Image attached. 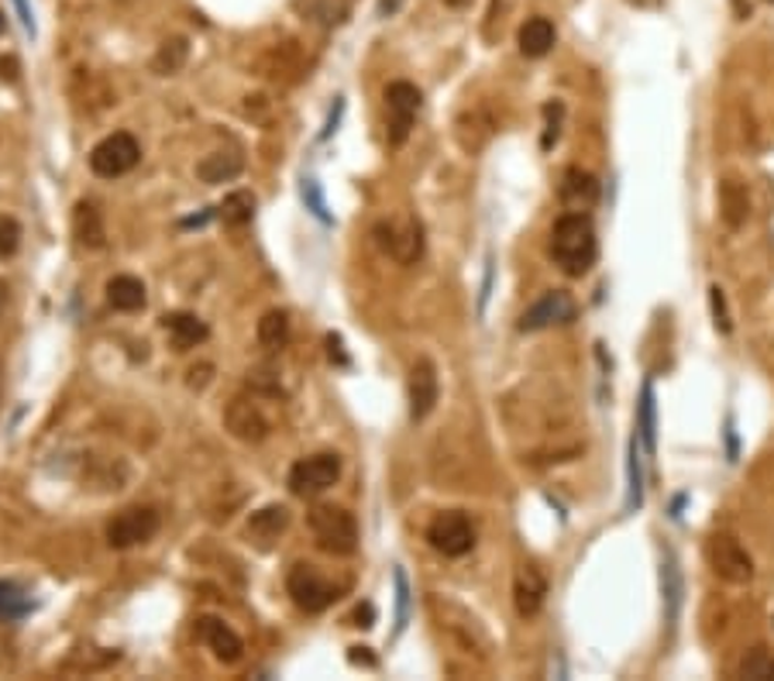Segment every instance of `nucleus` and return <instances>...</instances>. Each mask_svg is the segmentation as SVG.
Masks as SVG:
<instances>
[{
    "label": "nucleus",
    "instance_id": "16",
    "mask_svg": "<svg viewBox=\"0 0 774 681\" xmlns=\"http://www.w3.org/2000/svg\"><path fill=\"white\" fill-rule=\"evenodd\" d=\"M558 200L565 210H572V214H585V210H593L599 203V179L589 169L572 166L558 183Z\"/></svg>",
    "mask_w": 774,
    "mask_h": 681
},
{
    "label": "nucleus",
    "instance_id": "43",
    "mask_svg": "<svg viewBox=\"0 0 774 681\" xmlns=\"http://www.w3.org/2000/svg\"><path fill=\"white\" fill-rule=\"evenodd\" d=\"M4 77H8L11 83L17 80V59H0V80H4Z\"/></svg>",
    "mask_w": 774,
    "mask_h": 681
},
{
    "label": "nucleus",
    "instance_id": "10",
    "mask_svg": "<svg viewBox=\"0 0 774 681\" xmlns=\"http://www.w3.org/2000/svg\"><path fill=\"white\" fill-rule=\"evenodd\" d=\"M427 544L444 557H465L476 548V527L461 509L437 513L427 527Z\"/></svg>",
    "mask_w": 774,
    "mask_h": 681
},
{
    "label": "nucleus",
    "instance_id": "17",
    "mask_svg": "<svg viewBox=\"0 0 774 681\" xmlns=\"http://www.w3.org/2000/svg\"><path fill=\"white\" fill-rule=\"evenodd\" d=\"M661 602H665V623L668 630H675L685 606V575L671 548H661Z\"/></svg>",
    "mask_w": 774,
    "mask_h": 681
},
{
    "label": "nucleus",
    "instance_id": "19",
    "mask_svg": "<svg viewBox=\"0 0 774 681\" xmlns=\"http://www.w3.org/2000/svg\"><path fill=\"white\" fill-rule=\"evenodd\" d=\"M162 327H166V334H169L176 351H190V348H197L210 338V327L197 314H186V310L166 314L162 317Z\"/></svg>",
    "mask_w": 774,
    "mask_h": 681
},
{
    "label": "nucleus",
    "instance_id": "18",
    "mask_svg": "<svg viewBox=\"0 0 774 681\" xmlns=\"http://www.w3.org/2000/svg\"><path fill=\"white\" fill-rule=\"evenodd\" d=\"M73 238L86 251H101L107 245V227H104L97 203H90V200L77 203V210H73Z\"/></svg>",
    "mask_w": 774,
    "mask_h": 681
},
{
    "label": "nucleus",
    "instance_id": "46",
    "mask_svg": "<svg viewBox=\"0 0 774 681\" xmlns=\"http://www.w3.org/2000/svg\"><path fill=\"white\" fill-rule=\"evenodd\" d=\"M8 300H11V290L4 279H0V317H4V310H8Z\"/></svg>",
    "mask_w": 774,
    "mask_h": 681
},
{
    "label": "nucleus",
    "instance_id": "38",
    "mask_svg": "<svg viewBox=\"0 0 774 681\" xmlns=\"http://www.w3.org/2000/svg\"><path fill=\"white\" fill-rule=\"evenodd\" d=\"M341 114H344V101L338 97V104H335L331 117H327V125H324V131H320V142H327V138H331V134L338 131V125H341Z\"/></svg>",
    "mask_w": 774,
    "mask_h": 681
},
{
    "label": "nucleus",
    "instance_id": "26",
    "mask_svg": "<svg viewBox=\"0 0 774 681\" xmlns=\"http://www.w3.org/2000/svg\"><path fill=\"white\" fill-rule=\"evenodd\" d=\"M293 524V516L286 506H262L258 513H251V520H248V533L258 537L262 544H272V540H279Z\"/></svg>",
    "mask_w": 774,
    "mask_h": 681
},
{
    "label": "nucleus",
    "instance_id": "35",
    "mask_svg": "<svg viewBox=\"0 0 774 681\" xmlns=\"http://www.w3.org/2000/svg\"><path fill=\"white\" fill-rule=\"evenodd\" d=\"M21 248V224L11 214H0V258H11Z\"/></svg>",
    "mask_w": 774,
    "mask_h": 681
},
{
    "label": "nucleus",
    "instance_id": "15",
    "mask_svg": "<svg viewBox=\"0 0 774 681\" xmlns=\"http://www.w3.org/2000/svg\"><path fill=\"white\" fill-rule=\"evenodd\" d=\"M548 599V575L537 565H520L513 575V606L524 620L537 617Z\"/></svg>",
    "mask_w": 774,
    "mask_h": 681
},
{
    "label": "nucleus",
    "instance_id": "6",
    "mask_svg": "<svg viewBox=\"0 0 774 681\" xmlns=\"http://www.w3.org/2000/svg\"><path fill=\"white\" fill-rule=\"evenodd\" d=\"M338 479H341V458L331 455V451H320V455H310V458H300L290 468L286 485L300 500H317L320 492L338 485Z\"/></svg>",
    "mask_w": 774,
    "mask_h": 681
},
{
    "label": "nucleus",
    "instance_id": "12",
    "mask_svg": "<svg viewBox=\"0 0 774 681\" xmlns=\"http://www.w3.org/2000/svg\"><path fill=\"white\" fill-rule=\"evenodd\" d=\"M224 424L231 431V437H238L245 444H258V441H266L269 431H272V420L262 413V403L251 396H234L227 410H224Z\"/></svg>",
    "mask_w": 774,
    "mask_h": 681
},
{
    "label": "nucleus",
    "instance_id": "13",
    "mask_svg": "<svg viewBox=\"0 0 774 681\" xmlns=\"http://www.w3.org/2000/svg\"><path fill=\"white\" fill-rule=\"evenodd\" d=\"M407 396H410V420H413V424H424V420L437 410L441 379H437V365L431 359H417L413 362L410 383H407Z\"/></svg>",
    "mask_w": 774,
    "mask_h": 681
},
{
    "label": "nucleus",
    "instance_id": "24",
    "mask_svg": "<svg viewBox=\"0 0 774 681\" xmlns=\"http://www.w3.org/2000/svg\"><path fill=\"white\" fill-rule=\"evenodd\" d=\"M644 509V451H641V437L633 434L626 444V500H623V513H637Z\"/></svg>",
    "mask_w": 774,
    "mask_h": 681
},
{
    "label": "nucleus",
    "instance_id": "4",
    "mask_svg": "<svg viewBox=\"0 0 774 681\" xmlns=\"http://www.w3.org/2000/svg\"><path fill=\"white\" fill-rule=\"evenodd\" d=\"M375 242L379 248L400 266H413L424 255V224H420L413 214H400L375 224Z\"/></svg>",
    "mask_w": 774,
    "mask_h": 681
},
{
    "label": "nucleus",
    "instance_id": "39",
    "mask_svg": "<svg viewBox=\"0 0 774 681\" xmlns=\"http://www.w3.org/2000/svg\"><path fill=\"white\" fill-rule=\"evenodd\" d=\"M492 275H496V269H492V258H489L485 275H482V293H479V314H485V303H489V293H492Z\"/></svg>",
    "mask_w": 774,
    "mask_h": 681
},
{
    "label": "nucleus",
    "instance_id": "8",
    "mask_svg": "<svg viewBox=\"0 0 774 681\" xmlns=\"http://www.w3.org/2000/svg\"><path fill=\"white\" fill-rule=\"evenodd\" d=\"M159 527H162L159 509H152V506H128V509H121L107 524V544L114 551H128V548H138V544H149V540L159 533Z\"/></svg>",
    "mask_w": 774,
    "mask_h": 681
},
{
    "label": "nucleus",
    "instance_id": "5",
    "mask_svg": "<svg viewBox=\"0 0 774 681\" xmlns=\"http://www.w3.org/2000/svg\"><path fill=\"white\" fill-rule=\"evenodd\" d=\"M706 561L713 575L730 585H747L754 578V557H750L740 540L726 530H716L706 537Z\"/></svg>",
    "mask_w": 774,
    "mask_h": 681
},
{
    "label": "nucleus",
    "instance_id": "42",
    "mask_svg": "<svg viewBox=\"0 0 774 681\" xmlns=\"http://www.w3.org/2000/svg\"><path fill=\"white\" fill-rule=\"evenodd\" d=\"M365 650H368V647H351L348 661H351V665H368V668H375V657L365 654Z\"/></svg>",
    "mask_w": 774,
    "mask_h": 681
},
{
    "label": "nucleus",
    "instance_id": "33",
    "mask_svg": "<svg viewBox=\"0 0 774 681\" xmlns=\"http://www.w3.org/2000/svg\"><path fill=\"white\" fill-rule=\"evenodd\" d=\"M300 193H303V203H307L310 214L320 221V224H331V210H327V200H324V190H320V183L317 179H303L300 186Z\"/></svg>",
    "mask_w": 774,
    "mask_h": 681
},
{
    "label": "nucleus",
    "instance_id": "14",
    "mask_svg": "<svg viewBox=\"0 0 774 681\" xmlns=\"http://www.w3.org/2000/svg\"><path fill=\"white\" fill-rule=\"evenodd\" d=\"M197 641L214 654L221 665H238L245 657V641L218 617H200L197 620Z\"/></svg>",
    "mask_w": 774,
    "mask_h": 681
},
{
    "label": "nucleus",
    "instance_id": "2",
    "mask_svg": "<svg viewBox=\"0 0 774 681\" xmlns=\"http://www.w3.org/2000/svg\"><path fill=\"white\" fill-rule=\"evenodd\" d=\"M307 527L317 540V548L335 554V557H351L359 551V524L344 506L317 503L307 513Z\"/></svg>",
    "mask_w": 774,
    "mask_h": 681
},
{
    "label": "nucleus",
    "instance_id": "41",
    "mask_svg": "<svg viewBox=\"0 0 774 681\" xmlns=\"http://www.w3.org/2000/svg\"><path fill=\"white\" fill-rule=\"evenodd\" d=\"M355 620H359L355 626H365V630H368V626H375V609H372V602H365V606H359V609H355Z\"/></svg>",
    "mask_w": 774,
    "mask_h": 681
},
{
    "label": "nucleus",
    "instance_id": "48",
    "mask_svg": "<svg viewBox=\"0 0 774 681\" xmlns=\"http://www.w3.org/2000/svg\"><path fill=\"white\" fill-rule=\"evenodd\" d=\"M444 4H452V8H468L472 0H444Z\"/></svg>",
    "mask_w": 774,
    "mask_h": 681
},
{
    "label": "nucleus",
    "instance_id": "21",
    "mask_svg": "<svg viewBox=\"0 0 774 681\" xmlns=\"http://www.w3.org/2000/svg\"><path fill=\"white\" fill-rule=\"evenodd\" d=\"M242 169H245V158L238 152H210L197 162V179L207 186H221V183L238 179Z\"/></svg>",
    "mask_w": 774,
    "mask_h": 681
},
{
    "label": "nucleus",
    "instance_id": "36",
    "mask_svg": "<svg viewBox=\"0 0 774 681\" xmlns=\"http://www.w3.org/2000/svg\"><path fill=\"white\" fill-rule=\"evenodd\" d=\"M544 117H548V128H544V138H541V145L551 149L558 142V134H561V117H565V104H548L544 107Z\"/></svg>",
    "mask_w": 774,
    "mask_h": 681
},
{
    "label": "nucleus",
    "instance_id": "49",
    "mask_svg": "<svg viewBox=\"0 0 774 681\" xmlns=\"http://www.w3.org/2000/svg\"><path fill=\"white\" fill-rule=\"evenodd\" d=\"M0 396H4V365H0Z\"/></svg>",
    "mask_w": 774,
    "mask_h": 681
},
{
    "label": "nucleus",
    "instance_id": "34",
    "mask_svg": "<svg viewBox=\"0 0 774 681\" xmlns=\"http://www.w3.org/2000/svg\"><path fill=\"white\" fill-rule=\"evenodd\" d=\"M710 314H713V324L719 334L734 331V317H730V307H726V293L719 286H710Z\"/></svg>",
    "mask_w": 774,
    "mask_h": 681
},
{
    "label": "nucleus",
    "instance_id": "29",
    "mask_svg": "<svg viewBox=\"0 0 774 681\" xmlns=\"http://www.w3.org/2000/svg\"><path fill=\"white\" fill-rule=\"evenodd\" d=\"M258 344L269 348V351H279L286 341H290V317L283 310H269L262 320H258Z\"/></svg>",
    "mask_w": 774,
    "mask_h": 681
},
{
    "label": "nucleus",
    "instance_id": "31",
    "mask_svg": "<svg viewBox=\"0 0 774 681\" xmlns=\"http://www.w3.org/2000/svg\"><path fill=\"white\" fill-rule=\"evenodd\" d=\"M32 609V599L14 582H0V620H25Z\"/></svg>",
    "mask_w": 774,
    "mask_h": 681
},
{
    "label": "nucleus",
    "instance_id": "40",
    "mask_svg": "<svg viewBox=\"0 0 774 681\" xmlns=\"http://www.w3.org/2000/svg\"><path fill=\"white\" fill-rule=\"evenodd\" d=\"M14 8H17V17H21V25H25V32L35 35V17H32L28 0H14Z\"/></svg>",
    "mask_w": 774,
    "mask_h": 681
},
{
    "label": "nucleus",
    "instance_id": "9",
    "mask_svg": "<svg viewBox=\"0 0 774 681\" xmlns=\"http://www.w3.org/2000/svg\"><path fill=\"white\" fill-rule=\"evenodd\" d=\"M420 107H424V93H420L413 83L396 80V83L386 86V110H389V131H386V138H389V149H400L410 138Z\"/></svg>",
    "mask_w": 774,
    "mask_h": 681
},
{
    "label": "nucleus",
    "instance_id": "23",
    "mask_svg": "<svg viewBox=\"0 0 774 681\" xmlns=\"http://www.w3.org/2000/svg\"><path fill=\"white\" fill-rule=\"evenodd\" d=\"M637 437L644 444L647 458L658 455V396H654V383L647 379L641 386V403H637Z\"/></svg>",
    "mask_w": 774,
    "mask_h": 681
},
{
    "label": "nucleus",
    "instance_id": "20",
    "mask_svg": "<svg viewBox=\"0 0 774 681\" xmlns=\"http://www.w3.org/2000/svg\"><path fill=\"white\" fill-rule=\"evenodd\" d=\"M719 218L730 231H740L750 221V193L734 176L719 183Z\"/></svg>",
    "mask_w": 774,
    "mask_h": 681
},
{
    "label": "nucleus",
    "instance_id": "51",
    "mask_svg": "<svg viewBox=\"0 0 774 681\" xmlns=\"http://www.w3.org/2000/svg\"><path fill=\"white\" fill-rule=\"evenodd\" d=\"M767 674H774V661H771V665H767Z\"/></svg>",
    "mask_w": 774,
    "mask_h": 681
},
{
    "label": "nucleus",
    "instance_id": "37",
    "mask_svg": "<svg viewBox=\"0 0 774 681\" xmlns=\"http://www.w3.org/2000/svg\"><path fill=\"white\" fill-rule=\"evenodd\" d=\"M723 437H726V461H740V434H737V416L726 413V427H723Z\"/></svg>",
    "mask_w": 774,
    "mask_h": 681
},
{
    "label": "nucleus",
    "instance_id": "45",
    "mask_svg": "<svg viewBox=\"0 0 774 681\" xmlns=\"http://www.w3.org/2000/svg\"><path fill=\"white\" fill-rule=\"evenodd\" d=\"M400 4H403V0H383V4H379V17L396 14V11H400Z\"/></svg>",
    "mask_w": 774,
    "mask_h": 681
},
{
    "label": "nucleus",
    "instance_id": "30",
    "mask_svg": "<svg viewBox=\"0 0 774 681\" xmlns=\"http://www.w3.org/2000/svg\"><path fill=\"white\" fill-rule=\"evenodd\" d=\"M255 218V197L248 190H234L221 203V221L231 227H245Z\"/></svg>",
    "mask_w": 774,
    "mask_h": 681
},
{
    "label": "nucleus",
    "instance_id": "32",
    "mask_svg": "<svg viewBox=\"0 0 774 681\" xmlns=\"http://www.w3.org/2000/svg\"><path fill=\"white\" fill-rule=\"evenodd\" d=\"M392 582H396V633H403L410 623V578L403 568H396Z\"/></svg>",
    "mask_w": 774,
    "mask_h": 681
},
{
    "label": "nucleus",
    "instance_id": "7",
    "mask_svg": "<svg viewBox=\"0 0 774 681\" xmlns=\"http://www.w3.org/2000/svg\"><path fill=\"white\" fill-rule=\"evenodd\" d=\"M138 158H142V145H138L128 131H114L104 138V142L93 145L90 169L101 179H121L125 173H131L138 166Z\"/></svg>",
    "mask_w": 774,
    "mask_h": 681
},
{
    "label": "nucleus",
    "instance_id": "25",
    "mask_svg": "<svg viewBox=\"0 0 774 681\" xmlns=\"http://www.w3.org/2000/svg\"><path fill=\"white\" fill-rule=\"evenodd\" d=\"M516 42H520V52L527 59H544L554 49L558 32H554V25L548 17H530V21H524V28H520V35H516Z\"/></svg>",
    "mask_w": 774,
    "mask_h": 681
},
{
    "label": "nucleus",
    "instance_id": "28",
    "mask_svg": "<svg viewBox=\"0 0 774 681\" xmlns=\"http://www.w3.org/2000/svg\"><path fill=\"white\" fill-rule=\"evenodd\" d=\"M186 59H190V42H186V38H169V42H162L159 52L152 56V73L173 77V73H179V69L186 66Z\"/></svg>",
    "mask_w": 774,
    "mask_h": 681
},
{
    "label": "nucleus",
    "instance_id": "1",
    "mask_svg": "<svg viewBox=\"0 0 774 681\" xmlns=\"http://www.w3.org/2000/svg\"><path fill=\"white\" fill-rule=\"evenodd\" d=\"M551 258L554 266L568 279H582L596 266L599 258V238L589 214H561L551 227Z\"/></svg>",
    "mask_w": 774,
    "mask_h": 681
},
{
    "label": "nucleus",
    "instance_id": "11",
    "mask_svg": "<svg viewBox=\"0 0 774 681\" xmlns=\"http://www.w3.org/2000/svg\"><path fill=\"white\" fill-rule=\"evenodd\" d=\"M575 314H578V307H575L572 293L548 290L541 300L530 303V307L520 314V320H516V331H520V334H537V331H548V327L572 324Z\"/></svg>",
    "mask_w": 774,
    "mask_h": 681
},
{
    "label": "nucleus",
    "instance_id": "44",
    "mask_svg": "<svg viewBox=\"0 0 774 681\" xmlns=\"http://www.w3.org/2000/svg\"><path fill=\"white\" fill-rule=\"evenodd\" d=\"M626 4H633L637 11H658V8H661V0H626Z\"/></svg>",
    "mask_w": 774,
    "mask_h": 681
},
{
    "label": "nucleus",
    "instance_id": "47",
    "mask_svg": "<svg viewBox=\"0 0 774 681\" xmlns=\"http://www.w3.org/2000/svg\"><path fill=\"white\" fill-rule=\"evenodd\" d=\"M685 500H689V496H675V503H671V520H678V516H682Z\"/></svg>",
    "mask_w": 774,
    "mask_h": 681
},
{
    "label": "nucleus",
    "instance_id": "22",
    "mask_svg": "<svg viewBox=\"0 0 774 681\" xmlns=\"http://www.w3.org/2000/svg\"><path fill=\"white\" fill-rule=\"evenodd\" d=\"M107 303L121 314H134L149 303V290L138 275H114L107 283Z\"/></svg>",
    "mask_w": 774,
    "mask_h": 681
},
{
    "label": "nucleus",
    "instance_id": "50",
    "mask_svg": "<svg viewBox=\"0 0 774 681\" xmlns=\"http://www.w3.org/2000/svg\"><path fill=\"white\" fill-rule=\"evenodd\" d=\"M4 25H8V21H4V11H0V35H4Z\"/></svg>",
    "mask_w": 774,
    "mask_h": 681
},
{
    "label": "nucleus",
    "instance_id": "27",
    "mask_svg": "<svg viewBox=\"0 0 774 681\" xmlns=\"http://www.w3.org/2000/svg\"><path fill=\"white\" fill-rule=\"evenodd\" d=\"M296 8L303 11V17H307L310 25H320V28H338L351 14L348 0H296Z\"/></svg>",
    "mask_w": 774,
    "mask_h": 681
},
{
    "label": "nucleus",
    "instance_id": "3",
    "mask_svg": "<svg viewBox=\"0 0 774 681\" xmlns=\"http://www.w3.org/2000/svg\"><path fill=\"white\" fill-rule=\"evenodd\" d=\"M286 592L303 609V613L317 617V613H324V609H331L348 592V582L327 578L320 568L307 565V561H300V565H293L290 575H286Z\"/></svg>",
    "mask_w": 774,
    "mask_h": 681
}]
</instances>
